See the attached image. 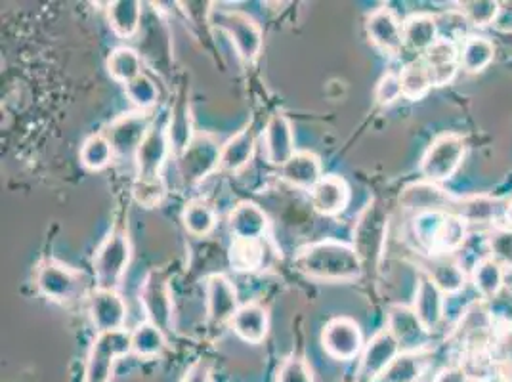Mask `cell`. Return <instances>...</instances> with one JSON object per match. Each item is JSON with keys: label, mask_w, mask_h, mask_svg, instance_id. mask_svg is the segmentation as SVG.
Listing matches in <instances>:
<instances>
[{"label": "cell", "mask_w": 512, "mask_h": 382, "mask_svg": "<svg viewBox=\"0 0 512 382\" xmlns=\"http://www.w3.org/2000/svg\"><path fill=\"white\" fill-rule=\"evenodd\" d=\"M295 268L316 281L350 283L362 277L365 266L354 245L337 239H323L299 249Z\"/></svg>", "instance_id": "cell-1"}, {"label": "cell", "mask_w": 512, "mask_h": 382, "mask_svg": "<svg viewBox=\"0 0 512 382\" xmlns=\"http://www.w3.org/2000/svg\"><path fill=\"white\" fill-rule=\"evenodd\" d=\"M413 235L427 255H459L469 241V224L453 213L415 214Z\"/></svg>", "instance_id": "cell-2"}, {"label": "cell", "mask_w": 512, "mask_h": 382, "mask_svg": "<svg viewBox=\"0 0 512 382\" xmlns=\"http://www.w3.org/2000/svg\"><path fill=\"white\" fill-rule=\"evenodd\" d=\"M467 155V142L457 132H444L438 134L421 157L419 170L423 180L432 184H446L449 182L465 161Z\"/></svg>", "instance_id": "cell-3"}, {"label": "cell", "mask_w": 512, "mask_h": 382, "mask_svg": "<svg viewBox=\"0 0 512 382\" xmlns=\"http://www.w3.org/2000/svg\"><path fill=\"white\" fill-rule=\"evenodd\" d=\"M209 23L232 39L235 50L243 62L253 64L258 60L264 44V33L253 16L239 10L213 8Z\"/></svg>", "instance_id": "cell-4"}, {"label": "cell", "mask_w": 512, "mask_h": 382, "mask_svg": "<svg viewBox=\"0 0 512 382\" xmlns=\"http://www.w3.org/2000/svg\"><path fill=\"white\" fill-rule=\"evenodd\" d=\"M132 258V245L123 230H113L100 243L94 255V276L98 289L117 291L123 283Z\"/></svg>", "instance_id": "cell-5"}, {"label": "cell", "mask_w": 512, "mask_h": 382, "mask_svg": "<svg viewBox=\"0 0 512 382\" xmlns=\"http://www.w3.org/2000/svg\"><path fill=\"white\" fill-rule=\"evenodd\" d=\"M132 354L130 333L111 331L98 333L90 346L86 360L85 382H109L113 377V367L123 356Z\"/></svg>", "instance_id": "cell-6"}, {"label": "cell", "mask_w": 512, "mask_h": 382, "mask_svg": "<svg viewBox=\"0 0 512 382\" xmlns=\"http://www.w3.org/2000/svg\"><path fill=\"white\" fill-rule=\"evenodd\" d=\"M222 144L213 134L199 132L193 136L192 144L184 149L178 159V172L184 184L195 186L220 169Z\"/></svg>", "instance_id": "cell-7"}, {"label": "cell", "mask_w": 512, "mask_h": 382, "mask_svg": "<svg viewBox=\"0 0 512 382\" xmlns=\"http://www.w3.org/2000/svg\"><path fill=\"white\" fill-rule=\"evenodd\" d=\"M37 289L52 302L67 304L83 295V274L58 260H44L37 272Z\"/></svg>", "instance_id": "cell-8"}, {"label": "cell", "mask_w": 512, "mask_h": 382, "mask_svg": "<svg viewBox=\"0 0 512 382\" xmlns=\"http://www.w3.org/2000/svg\"><path fill=\"white\" fill-rule=\"evenodd\" d=\"M172 155L171 138L167 130V121H153L144 142L134 155L136 178L138 180H163L161 172Z\"/></svg>", "instance_id": "cell-9"}, {"label": "cell", "mask_w": 512, "mask_h": 382, "mask_svg": "<svg viewBox=\"0 0 512 382\" xmlns=\"http://www.w3.org/2000/svg\"><path fill=\"white\" fill-rule=\"evenodd\" d=\"M400 354H402V348L398 340L394 339V335L386 327H383L365 342L360 354V365L356 371V381L379 382L386 373V369Z\"/></svg>", "instance_id": "cell-10"}, {"label": "cell", "mask_w": 512, "mask_h": 382, "mask_svg": "<svg viewBox=\"0 0 512 382\" xmlns=\"http://www.w3.org/2000/svg\"><path fill=\"white\" fill-rule=\"evenodd\" d=\"M321 346L329 358L337 361H352L362 354L363 331L356 319L333 318L321 333Z\"/></svg>", "instance_id": "cell-11"}, {"label": "cell", "mask_w": 512, "mask_h": 382, "mask_svg": "<svg viewBox=\"0 0 512 382\" xmlns=\"http://www.w3.org/2000/svg\"><path fill=\"white\" fill-rule=\"evenodd\" d=\"M140 304L148 316V321L157 325L163 333L172 331L174 325V300L171 283L161 272H150L142 289Z\"/></svg>", "instance_id": "cell-12"}, {"label": "cell", "mask_w": 512, "mask_h": 382, "mask_svg": "<svg viewBox=\"0 0 512 382\" xmlns=\"http://www.w3.org/2000/svg\"><path fill=\"white\" fill-rule=\"evenodd\" d=\"M151 125H153V117L150 113L130 111V113L119 115L117 119H113L104 130V136L113 146L115 155H123V157L132 155L134 157L140 144L144 142Z\"/></svg>", "instance_id": "cell-13"}, {"label": "cell", "mask_w": 512, "mask_h": 382, "mask_svg": "<svg viewBox=\"0 0 512 382\" xmlns=\"http://www.w3.org/2000/svg\"><path fill=\"white\" fill-rule=\"evenodd\" d=\"M365 33H367L371 44L379 52H383L384 56L396 58L406 48L402 22L396 18L392 8H388V6H381L367 16Z\"/></svg>", "instance_id": "cell-14"}, {"label": "cell", "mask_w": 512, "mask_h": 382, "mask_svg": "<svg viewBox=\"0 0 512 382\" xmlns=\"http://www.w3.org/2000/svg\"><path fill=\"white\" fill-rule=\"evenodd\" d=\"M386 329L398 340L402 352H421L428 344V333L415 310L407 304H390Z\"/></svg>", "instance_id": "cell-15"}, {"label": "cell", "mask_w": 512, "mask_h": 382, "mask_svg": "<svg viewBox=\"0 0 512 382\" xmlns=\"http://www.w3.org/2000/svg\"><path fill=\"white\" fill-rule=\"evenodd\" d=\"M88 312L98 333L125 331L128 308L125 298L119 295V291L96 287L88 298Z\"/></svg>", "instance_id": "cell-16"}, {"label": "cell", "mask_w": 512, "mask_h": 382, "mask_svg": "<svg viewBox=\"0 0 512 382\" xmlns=\"http://www.w3.org/2000/svg\"><path fill=\"white\" fill-rule=\"evenodd\" d=\"M457 199L459 195H453L440 184H432L427 180L407 186L400 195V203L415 214L453 213Z\"/></svg>", "instance_id": "cell-17"}, {"label": "cell", "mask_w": 512, "mask_h": 382, "mask_svg": "<svg viewBox=\"0 0 512 382\" xmlns=\"http://www.w3.org/2000/svg\"><path fill=\"white\" fill-rule=\"evenodd\" d=\"M419 270L425 272L446 297L465 291L469 281V272L457 255H427L419 264Z\"/></svg>", "instance_id": "cell-18"}, {"label": "cell", "mask_w": 512, "mask_h": 382, "mask_svg": "<svg viewBox=\"0 0 512 382\" xmlns=\"http://www.w3.org/2000/svg\"><path fill=\"white\" fill-rule=\"evenodd\" d=\"M446 298L448 297L434 285V281L425 272L419 270L411 308L415 310L417 318L421 319V323L425 325L430 335L438 331L446 319V308H448Z\"/></svg>", "instance_id": "cell-19"}, {"label": "cell", "mask_w": 512, "mask_h": 382, "mask_svg": "<svg viewBox=\"0 0 512 382\" xmlns=\"http://www.w3.org/2000/svg\"><path fill=\"white\" fill-rule=\"evenodd\" d=\"M266 161L274 167H283L295 153V128L285 113H274L264 128Z\"/></svg>", "instance_id": "cell-20"}, {"label": "cell", "mask_w": 512, "mask_h": 382, "mask_svg": "<svg viewBox=\"0 0 512 382\" xmlns=\"http://www.w3.org/2000/svg\"><path fill=\"white\" fill-rule=\"evenodd\" d=\"M207 297V319L213 325H224L232 321L239 310V297L234 283L224 274H213L207 277L205 285Z\"/></svg>", "instance_id": "cell-21"}, {"label": "cell", "mask_w": 512, "mask_h": 382, "mask_svg": "<svg viewBox=\"0 0 512 382\" xmlns=\"http://www.w3.org/2000/svg\"><path fill=\"white\" fill-rule=\"evenodd\" d=\"M352 191L348 182L339 174H325L310 191V201L316 213L339 216L350 205Z\"/></svg>", "instance_id": "cell-22"}, {"label": "cell", "mask_w": 512, "mask_h": 382, "mask_svg": "<svg viewBox=\"0 0 512 382\" xmlns=\"http://www.w3.org/2000/svg\"><path fill=\"white\" fill-rule=\"evenodd\" d=\"M507 199L493 195H459L453 214L461 216L467 224H503L497 222L505 216Z\"/></svg>", "instance_id": "cell-23"}, {"label": "cell", "mask_w": 512, "mask_h": 382, "mask_svg": "<svg viewBox=\"0 0 512 382\" xmlns=\"http://www.w3.org/2000/svg\"><path fill=\"white\" fill-rule=\"evenodd\" d=\"M268 226V216L253 201L237 203L228 214V230L239 241H262Z\"/></svg>", "instance_id": "cell-24"}, {"label": "cell", "mask_w": 512, "mask_h": 382, "mask_svg": "<svg viewBox=\"0 0 512 382\" xmlns=\"http://www.w3.org/2000/svg\"><path fill=\"white\" fill-rule=\"evenodd\" d=\"M230 325L239 339L249 344H260L268 337L270 331L268 308L262 306L260 302H247L239 306Z\"/></svg>", "instance_id": "cell-25"}, {"label": "cell", "mask_w": 512, "mask_h": 382, "mask_svg": "<svg viewBox=\"0 0 512 382\" xmlns=\"http://www.w3.org/2000/svg\"><path fill=\"white\" fill-rule=\"evenodd\" d=\"M281 178L293 188L312 191V188L323 178L320 155H316L314 151H297L281 167Z\"/></svg>", "instance_id": "cell-26"}, {"label": "cell", "mask_w": 512, "mask_h": 382, "mask_svg": "<svg viewBox=\"0 0 512 382\" xmlns=\"http://www.w3.org/2000/svg\"><path fill=\"white\" fill-rule=\"evenodd\" d=\"M402 29H404V46L417 54H425L430 46L440 41L438 16L428 12L409 14L402 22Z\"/></svg>", "instance_id": "cell-27"}, {"label": "cell", "mask_w": 512, "mask_h": 382, "mask_svg": "<svg viewBox=\"0 0 512 382\" xmlns=\"http://www.w3.org/2000/svg\"><path fill=\"white\" fill-rule=\"evenodd\" d=\"M255 148V128H241L239 132H235L232 138H228L222 144L220 170H224V172H237V170L245 169L253 161Z\"/></svg>", "instance_id": "cell-28"}, {"label": "cell", "mask_w": 512, "mask_h": 382, "mask_svg": "<svg viewBox=\"0 0 512 382\" xmlns=\"http://www.w3.org/2000/svg\"><path fill=\"white\" fill-rule=\"evenodd\" d=\"M469 276L474 291L486 302L499 298L505 289V283H507V270L490 256L476 262L474 268L470 270Z\"/></svg>", "instance_id": "cell-29"}, {"label": "cell", "mask_w": 512, "mask_h": 382, "mask_svg": "<svg viewBox=\"0 0 512 382\" xmlns=\"http://www.w3.org/2000/svg\"><path fill=\"white\" fill-rule=\"evenodd\" d=\"M144 18V4L138 0H115L107 4V22L119 39L138 35Z\"/></svg>", "instance_id": "cell-30"}, {"label": "cell", "mask_w": 512, "mask_h": 382, "mask_svg": "<svg viewBox=\"0 0 512 382\" xmlns=\"http://www.w3.org/2000/svg\"><path fill=\"white\" fill-rule=\"evenodd\" d=\"M495 44L484 35H469L459 43V67L469 73H484L495 60Z\"/></svg>", "instance_id": "cell-31"}, {"label": "cell", "mask_w": 512, "mask_h": 382, "mask_svg": "<svg viewBox=\"0 0 512 382\" xmlns=\"http://www.w3.org/2000/svg\"><path fill=\"white\" fill-rule=\"evenodd\" d=\"M167 130H169V138H171L172 155H180L184 149L192 144L193 121L192 107L190 100L186 98V94H182L178 98V102L172 106L171 115L167 119Z\"/></svg>", "instance_id": "cell-32"}, {"label": "cell", "mask_w": 512, "mask_h": 382, "mask_svg": "<svg viewBox=\"0 0 512 382\" xmlns=\"http://www.w3.org/2000/svg\"><path fill=\"white\" fill-rule=\"evenodd\" d=\"M109 77L121 85H127L142 75V56L130 46H117L106 60Z\"/></svg>", "instance_id": "cell-33"}, {"label": "cell", "mask_w": 512, "mask_h": 382, "mask_svg": "<svg viewBox=\"0 0 512 382\" xmlns=\"http://www.w3.org/2000/svg\"><path fill=\"white\" fill-rule=\"evenodd\" d=\"M130 342H132V354L142 358V360L159 358L165 352V348H167L165 333L157 325L150 323V321L140 323L130 333Z\"/></svg>", "instance_id": "cell-34"}, {"label": "cell", "mask_w": 512, "mask_h": 382, "mask_svg": "<svg viewBox=\"0 0 512 382\" xmlns=\"http://www.w3.org/2000/svg\"><path fill=\"white\" fill-rule=\"evenodd\" d=\"M467 339H476L478 335L493 333L495 331V319L491 314L490 306L486 300H474L461 314V321L457 327Z\"/></svg>", "instance_id": "cell-35"}, {"label": "cell", "mask_w": 512, "mask_h": 382, "mask_svg": "<svg viewBox=\"0 0 512 382\" xmlns=\"http://www.w3.org/2000/svg\"><path fill=\"white\" fill-rule=\"evenodd\" d=\"M400 81H402L404 98L409 102L423 100L428 92L434 88L432 79H430V71H428V67L423 60L407 62L400 71Z\"/></svg>", "instance_id": "cell-36"}, {"label": "cell", "mask_w": 512, "mask_h": 382, "mask_svg": "<svg viewBox=\"0 0 512 382\" xmlns=\"http://www.w3.org/2000/svg\"><path fill=\"white\" fill-rule=\"evenodd\" d=\"M427 369L421 352H402L386 369L379 382H419Z\"/></svg>", "instance_id": "cell-37"}, {"label": "cell", "mask_w": 512, "mask_h": 382, "mask_svg": "<svg viewBox=\"0 0 512 382\" xmlns=\"http://www.w3.org/2000/svg\"><path fill=\"white\" fill-rule=\"evenodd\" d=\"M113 157H115V151H113V146L109 144V140L104 136V132L88 136L83 142V146H81V151H79L81 165L86 170H92V172H98V170L109 167Z\"/></svg>", "instance_id": "cell-38"}, {"label": "cell", "mask_w": 512, "mask_h": 382, "mask_svg": "<svg viewBox=\"0 0 512 382\" xmlns=\"http://www.w3.org/2000/svg\"><path fill=\"white\" fill-rule=\"evenodd\" d=\"M182 222H184V228L188 234H192L193 237H207V235L213 234L218 218L209 203L192 201L184 207Z\"/></svg>", "instance_id": "cell-39"}, {"label": "cell", "mask_w": 512, "mask_h": 382, "mask_svg": "<svg viewBox=\"0 0 512 382\" xmlns=\"http://www.w3.org/2000/svg\"><path fill=\"white\" fill-rule=\"evenodd\" d=\"M486 251L497 264L512 272V230L505 224L491 226L486 234Z\"/></svg>", "instance_id": "cell-40"}, {"label": "cell", "mask_w": 512, "mask_h": 382, "mask_svg": "<svg viewBox=\"0 0 512 382\" xmlns=\"http://www.w3.org/2000/svg\"><path fill=\"white\" fill-rule=\"evenodd\" d=\"M459 12L465 16L469 25L476 29H486L497 22L501 14V2L497 0H467L457 4Z\"/></svg>", "instance_id": "cell-41"}, {"label": "cell", "mask_w": 512, "mask_h": 382, "mask_svg": "<svg viewBox=\"0 0 512 382\" xmlns=\"http://www.w3.org/2000/svg\"><path fill=\"white\" fill-rule=\"evenodd\" d=\"M230 264L237 272H255L264 264L262 241H239L234 239L230 247Z\"/></svg>", "instance_id": "cell-42"}, {"label": "cell", "mask_w": 512, "mask_h": 382, "mask_svg": "<svg viewBox=\"0 0 512 382\" xmlns=\"http://www.w3.org/2000/svg\"><path fill=\"white\" fill-rule=\"evenodd\" d=\"M125 94H127L128 102L142 113H148L159 102V88L146 73H142L140 77L127 83Z\"/></svg>", "instance_id": "cell-43"}, {"label": "cell", "mask_w": 512, "mask_h": 382, "mask_svg": "<svg viewBox=\"0 0 512 382\" xmlns=\"http://www.w3.org/2000/svg\"><path fill=\"white\" fill-rule=\"evenodd\" d=\"M165 182L163 180H134L132 184V197L138 205L153 209L157 205H161V201L165 199Z\"/></svg>", "instance_id": "cell-44"}, {"label": "cell", "mask_w": 512, "mask_h": 382, "mask_svg": "<svg viewBox=\"0 0 512 382\" xmlns=\"http://www.w3.org/2000/svg\"><path fill=\"white\" fill-rule=\"evenodd\" d=\"M404 98L402 92V81H400V71H386L383 77L377 81L375 86V102L377 106L390 107L396 104L398 100Z\"/></svg>", "instance_id": "cell-45"}, {"label": "cell", "mask_w": 512, "mask_h": 382, "mask_svg": "<svg viewBox=\"0 0 512 382\" xmlns=\"http://www.w3.org/2000/svg\"><path fill=\"white\" fill-rule=\"evenodd\" d=\"M427 67L434 69V67H444V65L459 64V44L449 41V39H442L430 46L427 52L421 58Z\"/></svg>", "instance_id": "cell-46"}, {"label": "cell", "mask_w": 512, "mask_h": 382, "mask_svg": "<svg viewBox=\"0 0 512 382\" xmlns=\"http://www.w3.org/2000/svg\"><path fill=\"white\" fill-rule=\"evenodd\" d=\"M276 382H314L308 361L300 356H289L281 361Z\"/></svg>", "instance_id": "cell-47"}, {"label": "cell", "mask_w": 512, "mask_h": 382, "mask_svg": "<svg viewBox=\"0 0 512 382\" xmlns=\"http://www.w3.org/2000/svg\"><path fill=\"white\" fill-rule=\"evenodd\" d=\"M182 382H213L211 363L205 360L195 361L182 377Z\"/></svg>", "instance_id": "cell-48"}, {"label": "cell", "mask_w": 512, "mask_h": 382, "mask_svg": "<svg viewBox=\"0 0 512 382\" xmlns=\"http://www.w3.org/2000/svg\"><path fill=\"white\" fill-rule=\"evenodd\" d=\"M469 373L463 365H449L444 367L432 382H469Z\"/></svg>", "instance_id": "cell-49"}, {"label": "cell", "mask_w": 512, "mask_h": 382, "mask_svg": "<svg viewBox=\"0 0 512 382\" xmlns=\"http://www.w3.org/2000/svg\"><path fill=\"white\" fill-rule=\"evenodd\" d=\"M503 224L509 226L512 230V197L507 199V205H505V216H503Z\"/></svg>", "instance_id": "cell-50"}, {"label": "cell", "mask_w": 512, "mask_h": 382, "mask_svg": "<svg viewBox=\"0 0 512 382\" xmlns=\"http://www.w3.org/2000/svg\"><path fill=\"white\" fill-rule=\"evenodd\" d=\"M501 382H512V379H503Z\"/></svg>", "instance_id": "cell-51"}, {"label": "cell", "mask_w": 512, "mask_h": 382, "mask_svg": "<svg viewBox=\"0 0 512 382\" xmlns=\"http://www.w3.org/2000/svg\"><path fill=\"white\" fill-rule=\"evenodd\" d=\"M469 382H484V381H472V379H470Z\"/></svg>", "instance_id": "cell-52"}]
</instances>
